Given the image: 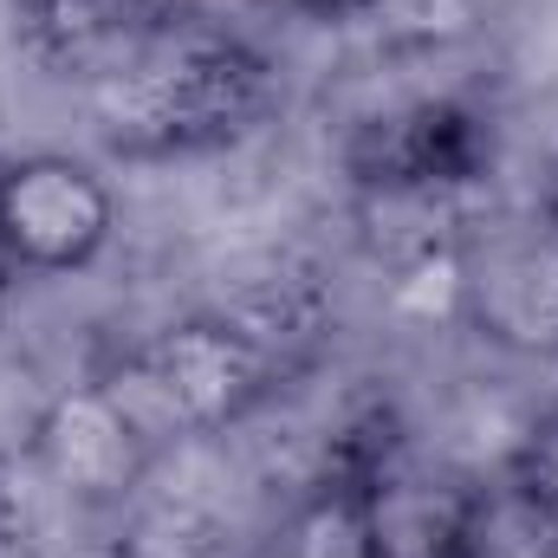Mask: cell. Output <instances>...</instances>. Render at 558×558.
<instances>
[{"label":"cell","mask_w":558,"mask_h":558,"mask_svg":"<svg viewBox=\"0 0 558 558\" xmlns=\"http://www.w3.org/2000/svg\"><path fill=\"white\" fill-rule=\"evenodd\" d=\"M279 105L267 52L182 7L156 13L92 78V124L124 162H175L247 143Z\"/></svg>","instance_id":"obj_2"},{"label":"cell","mask_w":558,"mask_h":558,"mask_svg":"<svg viewBox=\"0 0 558 558\" xmlns=\"http://www.w3.org/2000/svg\"><path fill=\"white\" fill-rule=\"evenodd\" d=\"M118 234L111 182L65 149H26L0 162V267L20 279H65L105 260Z\"/></svg>","instance_id":"obj_4"},{"label":"cell","mask_w":558,"mask_h":558,"mask_svg":"<svg viewBox=\"0 0 558 558\" xmlns=\"http://www.w3.org/2000/svg\"><path fill=\"white\" fill-rule=\"evenodd\" d=\"M468 513L474 494L428 481L397 454L371 461L338 500L351 558H468Z\"/></svg>","instance_id":"obj_5"},{"label":"cell","mask_w":558,"mask_h":558,"mask_svg":"<svg viewBox=\"0 0 558 558\" xmlns=\"http://www.w3.org/2000/svg\"><path fill=\"white\" fill-rule=\"evenodd\" d=\"M318 338V312L299 292H260L241 305L182 312L111 351L92 377L124 410L149 454L221 435L274 403Z\"/></svg>","instance_id":"obj_1"},{"label":"cell","mask_w":558,"mask_h":558,"mask_svg":"<svg viewBox=\"0 0 558 558\" xmlns=\"http://www.w3.org/2000/svg\"><path fill=\"white\" fill-rule=\"evenodd\" d=\"M546 208H553V215H558V182H553V195H546Z\"/></svg>","instance_id":"obj_11"},{"label":"cell","mask_w":558,"mask_h":558,"mask_svg":"<svg viewBox=\"0 0 558 558\" xmlns=\"http://www.w3.org/2000/svg\"><path fill=\"white\" fill-rule=\"evenodd\" d=\"M7 299H13V274L0 267V318H7Z\"/></svg>","instance_id":"obj_10"},{"label":"cell","mask_w":558,"mask_h":558,"mask_svg":"<svg viewBox=\"0 0 558 558\" xmlns=\"http://www.w3.org/2000/svg\"><path fill=\"white\" fill-rule=\"evenodd\" d=\"M448 292L474 338L507 357L558 364V215L481 221L448 247Z\"/></svg>","instance_id":"obj_3"},{"label":"cell","mask_w":558,"mask_h":558,"mask_svg":"<svg viewBox=\"0 0 558 558\" xmlns=\"http://www.w3.org/2000/svg\"><path fill=\"white\" fill-rule=\"evenodd\" d=\"M507 494L558 539V403L526 422V435L507 454Z\"/></svg>","instance_id":"obj_8"},{"label":"cell","mask_w":558,"mask_h":558,"mask_svg":"<svg viewBox=\"0 0 558 558\" xmlns=\"http://www.w3.org/2000/svg\"><path fill=\"white\" fill-rule=\"evenodd\" d=\"M26 454L72 500H124L143 481V468L156 461L143 435L124 422V410L98 390V377H78L33 416Z\"/></svg>","instance_id":"obj_6"},{"label":"cell","mask_w":558,"mask_h":558,"mask_svg":"<svg viewBox=\"0 0 558 558\" xmlns=\"http://www.w3.org/2000/svg\"><path fill=\"white\" fill-rule=\"evenodd\" d=\"M344 26H364L384 52H448L474 39L481 0H344Z\"/></svg>","instance_id":"obj_7"},{"label":"cell","mask_w":558,"mask_h":558,"mask_svg":"<svg viewBox=\"0 0 558 558\" xmlns=\"http://www.w3.org/2000/svg\"><path fill=\"white\" fill-rule=\"evenodd\" d=\"M274 13H292V20H344V0H260Z\"/></svg>","instance_id":"obj_9"}]
</instances>
